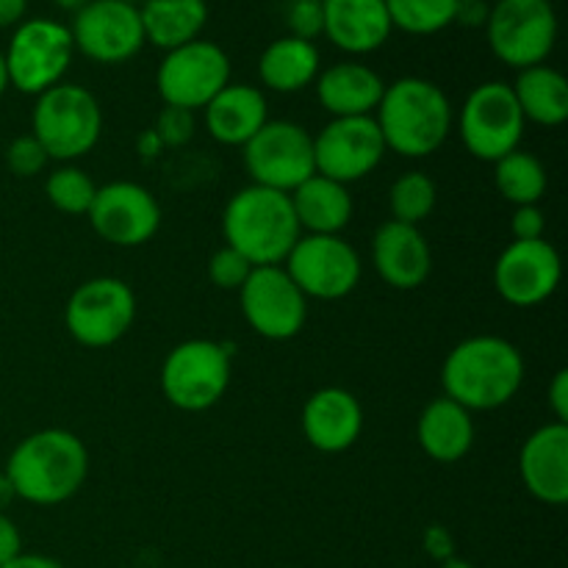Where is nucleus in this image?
I'll return each mask as SVG.
<instances>
[{"label": "nucleus", "mask_w": 568, "mask_h": 568, "mask_svg": "<svg viewBox=\"0 0 568 568\" xmlns=\"http://www.w3.org/2000/svg\"><path fill=\"white\" fill-rule=\"evenodd\" d=\"M300 425L305 442L320 453H347L364 430V408L347 388L325 386L305 399Z\"/></svg>", "instance_id": "19"}, {"label": "nucleus", "mask_w": 568, "mask_h": 568, "mask_svg": "<svg viewBox=\"0 0 568 568\" xmlns=\"http://www.w3.org/2000/svg\"><path fill=\"white\" fill-rule=\"evenodd\" d=\"M519 475L527 491L544 505L568 503V425L538 427L519 453Z\"/></svg>", "instance_id": "21"}, {"label": "nucleus", "mask_w": 568, "mask_h": 568, "mask_svg": "<svg viewBox=\"0 0 568 568\" xmlns=\"http://www.w3.org/2000/svg\"><path fill=\"white\" fill-rule=\"evenodd\" d=\"M211 136L227 148H244L270 122L264 92L250 83H227L203 109Z\"/></svg>", "instance_id": "24"}, {"label": "nucleus", "mask_w": 568, "mask_h": 568, "mask_svg": "<svg viewBox=\"0 0 568 568\" xmlns=\"http://www.w3.org/2000/svg\"><path fill=\"white\" fill-rule=\"evenodd\" d=\"M253 270L255 266L250 264L242 253L227 247V244L216 250L209 258V281L214 283L216 288H222V292H239Z\"/></svg>", "instance_id": "34"}, {"label": "nucleus", "mask_w": 568, "mask_h": 568, "mask_svg": "<svg viewBox=\"0 0 568 568\" xmlns=\"http://www.w3.org/2000/svg\"><path fill=\"white\" fill-rule=\"evenodd\" d=\"M491 53L514 70L547 64L558 42V14L549 0H497L486 20Z\"/></svg>", "instance_id": "7"}, {"label": "nucleus", "mask_w": 568, "mask_h": 568, "mask_svg": "<svg viewBox=\"0 0 568 568\" xmlns=\"http://www.w3.org/2000/svg\"><path fill=\"white\" fill-rule=\"evenodd\" d=\"M549 408H552L555 422L568 425V369L555 372L549 383Z\"/></svg>", "instance_id": "39"}, {"label": "nucleus", "mask_w": 568, "mask_h": 568, "mask_svg": "<svg viewBox=\"0 0 568 568\" xmlns=\"http://www.w3.org/2000/svg\"><path fill=\"white\" fill-rule=\"evenodd\" d=\"M9 70H6V59H3V50H0V98L6 94V89H9Z\"/></svg>", "instance_id": "47"}, {"label": "nucleus", "mask_w": 568, "mask_h": 568, "mask_svg": "<svg viewBox=\"0 0 568 568\" xmlns=\"http://www.w3.org/2000/svg\"><path fill=\"white\" fill-rule=\"evenodd\" d=\"M233 349L211 338H189L170 349L161 364V392L166 403L186 414L209 410L231 386Z\"/></svg>", "instance_id": "6"}, {"label": "nucleus", "mask_w": 568, "mask_h": 568, "mask_svg": "<svg viewBox=\"0 0 568 568\" xmlns=\"http://www.w3.org/2000/svg\"><path fill=\"white\" fill-rule=\"evenodd\" d=\"M288 37L305 39L314 42L316 37L325 33V11H322V0H292L288 3Z\"/></svg>", "instance_id": "36"}, {"label": "nucleus", "mask_w": 568, "mask_h": 568, "mask_svg": "<svg viewBox=\"0 0 568 568\" xmlns=\"http://www.w3.org/2000/svg\"><path fill=\"white\" fill-rule=\"evenodd\" d=\"M98 194V183L83 172L81 166H59L44 181V197L55 211L70 216H87L92 209V200Z\"/></svg>", "instance_id": "33"}, {"label": "nucleus", "mask_w": 568, "mask_h": 568, "mask_svg": "<svg viewBox=\"0 0 568 568\" xmlns=\"http://www.w3.org/2000/svg\"><path fill=\"white\" fill-rule=\"evenodd\" d=\"M53 3L64 11H81L89 0H53Z\"/></svg>", "instance_id": "48"}, {"label": "nucleus", "mask_w": 568, "mask_h": 568, "mask_svg": "<svg viewBox=\"0 0 568 568\" xmlns=\"http://www.w3.org/2000/svg\"><path fill=\"white\" fill-rule=\"evenodd\" d=\"M320 72L322 59L316 44L297 37L275 39L258 59L261 83L281 94H294L311 87Z\"/></svg>", "instance_id": "28"}, {"label": "nucleus", "mask_w": 568, "mask_h": 568, "mask_svg": "<svg viewBox=\"0 0 568 568\" xmlns=\"http://www.w3.org/2000/svg\"><path fill=\"white\" fill-rule=\"evenodd\" d=\"M416 438L427 458L436 464H458L475 444V419L471 410L453 403L449 397H436L425 405L416 422Z\"/></svg>", "instance_id": "25"}, {"label": "nucleus", "mask_w": 568, "mask_h": 568, "mask_svg": "<svg viewBox=\"0 0 568 568\" xmlns=\"http://www.w3.org/2000/svg\"><path fill=\"white\" fill-rule=\"evenodd\" d=\"M48 153H44L42 144L26 133V136H17L14 142H9L6 148V166H9L11 175L17 178H33L48 166Z\"/></svg>", "instance_id": "35"}, {"label": "nucleus", "mask_w": 568, "mask_h": 568, "mask_svg": "<svg viewBox=\"0 0 568 568\" xmlns=\"http://www.w3.org/2000/svg\"><path fill=\"white\" fill-rule=\"evenodd\" d=\"M486 20H488V9L483 0H460L455 22H464V26L475 28V26H486Z\"/></svg>", "instance_id": "42"}, {"label": "nucleus", "mask_w": 568, "mask_h": 568, "mask_svg": "<svg viewBox=\"0 0 568 568\" xmlns=\"http://www.w3.org/2000/svg\"><path fill=\"white\" fill-rule=\"evenodd\" d=\"M325 37L344 53H375L392 37L386 0H322Z\"/></svg>", "instance_id": "22"}, {"label": "nucleus", "mask_w": 568, "mask_h": 568, "mask_svg": "<svg viewBox=\"0 0 568 568\" xmlns=\"http://www.w3.org/2000/svg\"><path fill=\"white\" fill-rule=\"evenodd\" d=\"M438 200L436 181L425 172H403L397 181L392 183V192H388V209H392L394 222H403V225H416L425 222L433 214Z\"/></svg>", "instance_id": "32"}, {"label": "nucleus", "mask_w": 568, "mask_h": 568, "mask_svg": "<svg viewBox=\"0 0 568 568\" xmlns=\"http://www.w3.org/2000/svg\"><path fill=\"white\" fill-rule=\"evenodd\" d=\"M288 197H292L300 231L320 233V236H342V231L353 220L349 186L325 175H311Z\"/></svg>", "instance_id": "26"}, {"label": "nucleus", "mask_w": 568, "mask_h": 568, "mask_svg": "<svg viewBox=\"0 0 568 568\" xmlns=\"http://www.w3.org/2000/svg\"><path fill=\"white\" fill-rule=\"evenodd\" d=\"M3 568H64L59 560L48 558V555H17L11 564H6Z\"/></svg>", "instance_id": "44"}, {"label": "nucleus", "mask_w": 568, "mask_h": 568, "mask_svg": "<svg viewBox=\"0 0 568 568\" xmlns=\"http://www.w3.org/2000/svg\"><path fill=\"white\" fill-rule=\"evenodd\" d=\"M425 549H427V555H430V558L442 560V564H444V560L455 558V541H453V536H449L447 527H442V525L427 527Z\"/></svg>", "instance_id": "41"}, {"label": "nucleus", "mask_w": 568, "mask_h": 568, "mask_svg": "<svg viewBox=\"0 0 568 568\" xmlns=\"http://www.w3.org/2000/svg\"><path fill=\"white\" fill-rule=\"evenodd\" d=\"M244 170L255 186L292 194L316 175L314 136L292 120H270L244 144Z\"/></svg>", "instance_id": "11"}, {"label": "nucleus", "mask_w": 568, "mask_h": 568, "mask_svg": "<svg viewBox=\"0 0 568 568\" xmlns=\"http://www.w3.org/2000/svg\"><path fill=\"white\" fill-rule=\"evenodd\" d=\"M144 42L161 50H175L194 42L209 22L205 0H144L139 6Z\"/></svg>", "instance_id": "27"}, {"label": "nucleus", "mask_w": 568, "mask_h": 568, "mask_svg": "<svg viewBox=\"0 0 568 568\" xmlns=\"http://www.w3.org/2000/svg\"><path fill=\"white\" fill-rule=\"evenodd\" d=\"M87 216L92 231L114 247H142L161 227L159 200L131 181L98 186Z\"/></svg>", "instance_id": "17"}, {"label": "nucleus", "mask_w": 568, "mask_h": 568, "mask_svg": "<svg viewBox=\"0 0 568 568\" xmlns=\"http://www.w3.org/2000/svg\"><path fill=\"white\" fill-rule=\"evenodd\" d=\"M17 555H22L20 530H17V525L9 519V516L0 514V568L11 564Z\"/></svg>", "instance_id": "40"}, {"label": "nucleus", "mask_w": 568, "mask_h": 568, "mask_svg": "<svg viewBox=\"0 0 568 568\" xmlns=\"http://www.w3.org/2000/svg\"><path fill=\"white\" fill-rule=\"evenodd\" d=\"M316 98L327 114L336 116H372L381 105L386 83L372 67L358 61H338L316 75Z\"/></svg>", "instance_id": "23"}, {"label": "nucleus", "mask_w": 568, "mask_h": 568, "mask_svg": "<svg viewBox=\"0 0 568 568\" xmlns=\"http://www.w3.org/2000/svg\"><path fill=\"white\" fill-rule=\"evenodd\" d=\"M564 264L547 239L510 242L494 264V288L505 303L516 308L541 305L558 292Z\"/></svg>", "instance_id": "18"}, {"label": "nucleus", "mask_w": 568, "mask_h": 568, "mask_svg": "<svg viewBox=\"0 0 568 568\" xmlns=\"http://www.w3.org/2000/svg\"><path fill=\"white\" fill-rule=\"evenodd\" d=\"M222 236L253 266H281L303 231L286 192L250 183L227 200Z\"/></svg>", "instance_id": "4"}, {"label": "nucleus", "mask_w": 568, "mask_h": 568, "mask_svg": "<svg viewBox=\"0 0 568 568\" xmlns=\"http://www.w3.org/2000/svg\"><path fill=\"white\" fill-rule=\"evenodd\" d=\"M510 231H514V242H536V239H544V231H547L544 211L538 205H519L514 211V220H510Z\"/></svg>", "instance_id": "38"}, {"label": "nucleus", "mask_w": 568, "mask_h": 568, "mask_svg": "<svg viewBox=\"0 0 568 568\" xmlns=\"http://www.w3.org/2000/svg\"><path fill=\"white\" fill-rule=\"evenodd\" d=\"M125 3H133V6H136V0H125Z\"/></svg>", "instance_id": "50"}, {"label": "nucleus", "mask_w": 568, "mask_h": 568, "mask_svg": "<svg viewBox=\"0 0 568 568\" xmlns=\"http://www.w3.org/2000/svg\"><path fill=\"white\" fill-rule=\"evenodd\" d=\"M525 358L499 336H471L449 349L442 366L444 397L466 410H497L519 394Z\"/></svg>", "instance_id": "2"}, {"label": "nucleus", "mask_w": 568, "mask_h": 568, "mask_svg": "<svg viewBox=\"0 0 568 568\" xmlns=\"http://www.w3.org/2000/svg\"><path fill=\"white\" fill-rule=\"evenodd\" d=\"M283 264L294 286L314 300L347 297L364 275V264L353 244L344 242L342 236H320V233L300 236Z\"/></svg>", "instance_id": "13"}, {"label": "nucleus", "mask_w": 568, "mask_h": 568, "mask_svg": "<svg viewBox=\"0 0 568 568\" xmlns=\"http://www.w3.org/2000/svg\"><path fill=\"white\" fill-rule=\"evenodd\" d=\"M14 488H11V483H9V477L3 475V471H0V514H6V508H9L11 503H14Z\"/></svg>", "instance_id": "46"}, {"label": "nucleus", "mask_w": 568, "mask_h": 568, "mask_svg": "<svg viewBox=\"0 0 568 568\" xmlns=\"http://www.w3.org/2000/svg\"><path fill=\"white\" fill-rule=\"evenodd\" d=\"M155 133H159L164 148H181L194 136V111L178 109V105H164V111L155 120Z\"/></svg>", "instance_id": "37"}, {"label": "nucleus", "mask_w": 568, "mask_h": 568, "mask_svg": "<svg viewBox=\"0 0 568 568\" xmlns=\"http://www.w3.org/2000/svg\"><path fill=\"white\" fill-rule=\"evenodd\" d=\"M70 33L75 50L98 64H122L144 48L139 6L125 0H89L75 11Z\"/></svg>", "instance_id": "16"}, {"label": "nucleus", "mask_w": 568, "mask_h": 568, "mask_svg": "<svg viewBox=\"0 0 568 568\" xmlns=\"http://www.w3.org/2000/svg\"><path fill=\"white\" fill-rule=\"evenodd\" d=\"M510 89L525 120L544 128L564 125L568 120V81L555 67L536 64L519 70Z\"/></svg>", "instance_id": "29"}, {"label": "nucleus", "mask_w": 568, "mask_h": 568, "mask_svg": "<svg viewBox=\"0 0 568 568\" xmlns=\"http://www.w3.org/2000/svg\"><path fill=\"white\" fill-rule=\"evenodd\" d=\"M386 155L375 116H336L314 136L316 175L349 183L372 175Z\"/></svg>", "instance_id": "15"}, {"label": "nucleus", "mask_w": 568, "mask_h": 568, "mask_svg": "<svg viewBox=\"0 0 568 568\" xmlns=\"http://www.w3.org/2000/svg\"><path fill=\"white\" fill-rule=\"evenodd\" d=\"M442 568H475L469 564V560H460V558H449V560H444L442 564Z\"/></svg>", "instance_id": "49"}, {"label": "nucleus", "mask_w": 568, "mask_h": 568, "mask_svg": "<svg viewBox=\"0 0 568 568\" xmlns=\"http://www.w3.org/2000/svg\"><path fill=\"white\" fill-rule=\"evenodd\" d=\"M494 183L508 203L538 205L547 194V170L527 150H514L494 164Z\"/></svg>", "instance_id": "30"}, {"label": "nucleus", "mask_w": 568, "mask_h": 568, "mask_svg": "<svg viewBox=\"0 0 568 568\" xmlns=\"http://www.w3.org/2000/svg\"><path fill=\"white\" fill-rule=\"evenodd\" d=\"M103 133V109L89 89L78 83H55L37 98L31 114V136L48 159L75 161L92 153Z\"/></svg>", "instance_id": "5"}, {"label": "nucleus", "mask_w": 568, "mask_h": 568, "mask_svg": "<svg viewBox=\"0 0 568 568\" xmlns=\"http://www.w3.org/2000/svg\"><path fill=\"white\" fill-rule=\"evenodd\" d=\"M525 125L527 120L516 103L514 89L503 81H488L471 89L458 120L464 148L488 164H497L499 159L519 150Z\"/></svg>", "instance_id": "9"}, {"label": "nucleus", "mask_w": 568, "mask_h": 568, "mask_svg": "<svg viewBox=\"0 0 568 568\" xmlns=\"http://www.w3.org/2000/svg\"><path fill=\"white\" fill-rule=\"evenodd\" d=\"M28 11V0H0V28L20 26Z\"/></svg>", "instance_id": "43"}, {"label": "nucleus", "mask_w": 568, "mask_h": 568, "mask_svg": "<svg viewBox=\"0 0 568 568\" xmlns=\"http://www.w3.org/2000/svg\"><path fill=\"white\" fill-rule=\"evenodd\" d=\"M460 0H386L392 28L414 37H430L455 22Z\"/></svg>", "instance_id": "31"}, {"label": "nucleus", "mask_w": 568, "mask_h": 568, "mask_svg": "<svg viewBox=\"0 0 568 568\" xmlns=\"http://www.w3.org/2000/svg\"><path fill=\"white\" fill-rule=\"evenodd\" d=\"M386 150L403 159H427L453 133V103L427 78H399L383 92L375 116Z\"/></svg>", "instance_id": "3"}, {"label": "nucleus", "mask_w": 568, "mask_h": 568, "mask_svg": "<svg viewBox=\"0 0 568 568\" xmlns=\"http://www.w3.org/2000/svg\"><path fill=\"white\" fill-rule=\"evenodd\" d=\"M3 475L17 499L50 508L75 497L89 475L87 444L70 430L48 427L22 438L11 449Z\"/></svg>", "instance_id": "1"}, {"label": "nucleus", "mask_w": 568, "mask_h": 568, "mask_svg": "<svg viewBox=\"0 0 568 568\" xmlns=\"http://www.w3.org/2000/svg\"><path fill=\"white\" fill-rule=\"evenodd\" d=\"M75 55L70 28L61 22L37 17L14 28L9 50L3 53L9 83L22 94L39 98L67 75Z\"/></svg>", "instance_id": "8"}, {"label": "nucleus", "mask_w": 568, "mask_h": 568, "mask_svg": "<svg viewBox=\"0 0 568 568\" xmlns=\"http://www.w3.org/2000/svg\"><path fill=\"white\" fill-rule=\"evenodd\" d=\"M372 264L383 283L397 292H414L433 272L430 244L416 225L388 220L372 239Z\"/></svg>", "instance_id": "20"}, {"label": "nucleus", "mask_w": 568, "mask_h": 568, "mask_svg": "<svg viewBox=\"0 0 568 568\" xmlns=\"http://www.w3.org/2000/svg\"><path fill=\"white\" fill-rule=\"evenodd\" d=\"M136 150L142 153V159H155V155L164 150V144H161L159 133H155V131H142V133H139Z\"/></svg>", "instance_id": "45"}, {"label": "nucleus", "mask_w": 568, "mask_h": 568, "mask_svg": "<svg viewBox=\"0 0 568 568\" xmlns=\"http://www.w3.org/2000/svg\"><path fill=\"white\" fill-rule=\"evenodd\" d=\"M239 303L247 325L270 342L300 336L308 320V297L283 266H255L239 288Z\"/></svg>", "instance_id": "14"}, {"label": "nucleus", "mask_w": 568, "mask_h": 568, "mask_svg": "<svg viewBox=\"0 0 568 568\" xmlns=\"http://www.w3.org/2000/svg\"><path fill=\"white\" fill-rule=\"evenodd\" d=\"M227 83H231V59L220 44L205 39H194L183 48L170 50L155 72V89L164 105H178L186 111L205 109Z\"/></svg>", "instance_id": "12"}, {"label": "nucleus", "mask_w": 568, "mask_h": 568, "mask_svg": "<svg viewBox=\"0 0 568 568\" xmlns=\"http://www.w3.org/2000/svg\"><path fill=\"white\" fill-rule=\"evenodd\" d=\"M136 320V294L120 277H92L70 294L64 325L81 347L103 349L120 342Z\"/></svg>", "instance_id": "10"}]
</instances>
